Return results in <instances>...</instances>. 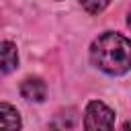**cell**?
Wrapping results in <instances>:
<instances>
[{"instance_id":"1","label":"cell","mask_w":131,"mask_h":131,"mask_svg":"<svg viewBox=\"0 0 131 131\" xmlns=\"http://www.w3.org/2000/svg\"><path fill=\"white\" fill-rule=\"evenodd\" d=\"M90 61L108 76L125 74L131 68V41L119 33L106 31L92 41Z\"/></svg>"},{"instance_id":"2","label":"cell","mask_w":131,"mask_h":131,"mask_svg":"<svg viewBox=\"0 0 131 131\" xmlns=\"http://www.w3.org/2000/svg\"><path fill=\"white\" fill-rule=\"evenodd\" d=\"M84 127L86 129H113L115 127V111L100 100L88 102L84 111Z\"/></svg>"},{"instance_id":"3","label":"cell","mask_w":131,"mask_h":131,"mask_svg":"<svg viewBox=\"0 0 131 131\" xmlns=\"http://www.w3.org/2000/svg\"><path fill=\"white\" fill-rule=\"evenodd\" d=\"M20 94L23 98L27 100H35V102H41L45 100V94H47V86L41 78H27L23 84H20Z\"/></svg>"},{"instance_id":"4","label":"cell","mask_w":131,"mask_h":131,"mask_svg":"<svg viewBox=\"0 0 131 131\" xmlns=\"http://www.w3.org/2000/svg\"><path fill=\"white\" fill-rule=\"evenodd\" d=\"M18 66L16 45L10 41H0V74H8Z\"/></svg>"},{"instance_id":"5","label":"cell","mask_w":131,"mask_h":131,"mask_svg":"<svg viewBox=\"0 0 131 131\" xmlns=\"http://www.w3.org/2000/svg\"><path fill=\"white\" fill-rule=\"evenodd\" d=\"M20 127V115L12 104L0 102V129H18Z\"/></svg>"},{"instance_id":"6","label":"cell","mask_w":131,"mask_h":131,"mask_svg":"<svg viewBox=\"0 0 131 131\" xmlns=\"http://www.w3.org/2000/svg\"><path fill=\"white\" fill-rule=\"evenodd\" d=\"M108 2H111V0H80L82 8H84L86 12H90V14H98V12H102V10L108 6Z\"/></svg>"},{"instance_id":"7","label":"cell","mask_w":131,"mask_h":131,"mask_svg":"<svg viewBox=\"0 0 131 131\" xmlns=\"http://www.w3.org/2000/svg\"><path fill=\"white\" fill-rule=\"evenodd\" d=\"M127 25L131 27V8H129V12H127Z\"/></svg>"},{"instance_id":"8","label":"cell","mask_w":131,"mask_h":131,"mask_svg":"<svg viewBox=\"0 0 131 131\" xmlns=\"http://www.w3.org/2000/svg\"><path fill=\"white\" fill-rule=\"evenodd\" d=\"M123 129H131V121H127V123H123Z\"/></svg>"}]
</instances>
